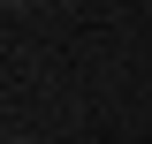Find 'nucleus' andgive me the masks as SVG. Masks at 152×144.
Segmentation results:
<instances>
[{
    "label": "nucleus",
    "instance_id": "f257e3e1",
    "mask_svg": "<svg viewBox=\"0 0 152 144\" xmlns=\"http://www.w3.org/2000/svg\"><path fill=\"white\" fill-rule=\"evenodd\" d=\"M8 144H38V137H8Z\"/></svg>",
    "mask_w": 152,
    "mask_h": 144
}]
</instances>
